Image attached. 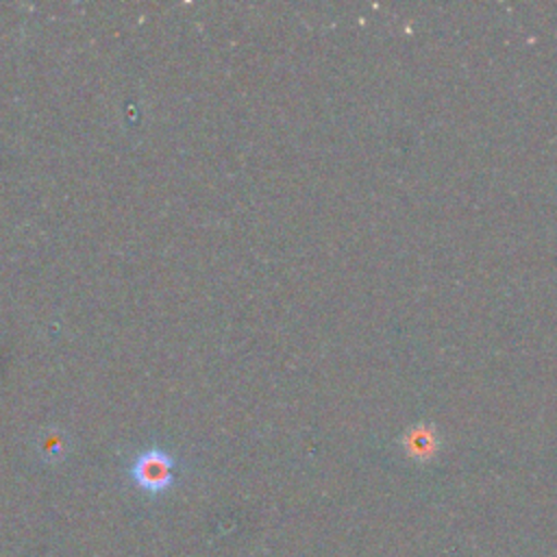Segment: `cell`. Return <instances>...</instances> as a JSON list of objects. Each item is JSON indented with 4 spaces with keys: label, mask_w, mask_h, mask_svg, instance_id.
<instances>
[{
    "label": "cell",
    "mask_w": 557,
    "mask_h": 557,
    "mask_svg": "<svg viewBox=\"0 0 557 557\" xmlns=\"http://www.w3.org/2000/svg\"><path fill=\"white\" fill-rule=\"evenodd\" d=\"M174 459L159 448H150L141 453L133 463V479L139 487L148 492H161L172 483Z\"/></svg>",
    "instance_id": "6da1fadb"
}]
</instances>
